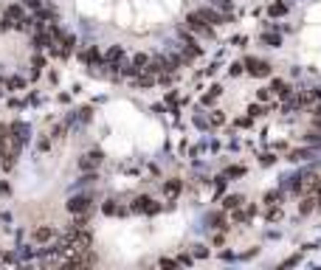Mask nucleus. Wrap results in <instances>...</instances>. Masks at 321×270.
<instances>
[{"label": "nucleus", "mask_w": 321, "mask_h": 270, "mask_svg": "<svg viewBox=\"0 0 321 270\" xmlns=\"http://www.w3.org/2000/svg\"><path fill=\"white\" fill-rule=\"evenodd\" d=\"M186 28L189 31H194V34H200V37H208V40H214V28L206 23V17H203V11H189L186 14Z\"/></svg>", "instance_id": "f257e3e1"}, {"label": "nucleus", "mask_w": 321, "mask_h": 270, "mask_svg": "<svg viewBox=\"0 0 321 270\" xmlns=\"http://www.w3.org/2000/svg\"><path fill=\"white\" fill-rule=\"evenodd\" d=\"M245 65V70L251 73V76H270V62H265V59H257V56H248V59L243 62Z\"/></svg>", "instance_id": "f03ea898"}, {"label": "nucleus", "mask_w": 321, "mask_h": 270, "mask_svg": "<svg viewBox=\"0 0 321 270\" xmlns=\"http://www.w3.org/2000/svg\"><path fill=\"white\" fill-rule=\"evenodd\" d=\"M68 211L70 214H87L90 211V197L87 194H73L68 200Z\"/></svg>", "instance_id": "7ed1b4c3"}, {"label": "nucleus", "mask_w": 321, "mask_h": 270, "mask_svg": "<svg viewBox=\"0 0 321 270\" xmlns=\"http://www.w3.org/2000/svg\"><path fill=\"white\" fill-rule=\"evenodd\" d=\"M104 161L102 149H93V152H87V155L79 158V169H85V172H90V169H96V166Z\"/></svg>", "instance_id": "20e7f679"}, {"label": "nucleus", "mask_w": 321, "mask_h": 270, "mask_svg": "<svg viewBox=\"0 0 321 270\" xmlns=\"http://www.w3.org/2000/svg\"><path fill=\"white\" fill-rule=\"evenodd\" d=\"M9 135H11L14 141H20V144H26V141L31 138V127H28L26 121H14V124L9 127Z\"/></svg>", "instance_id": "39448f33"}, {"label": "nucleus", "mask_w": 321, "mask_h": 270, "mask_svg": "<svg viewBox=\"0 0 321 270\" xmlns=\"http://www.w3.org/2000/svg\"><path fill=\"white\" fill-rule=\"evenodd\" d=\"M132 211H144V214H158L161 211V206H158L152 197H135V206H132Z\"/></svg>", "instance_id": "423d86ee"}, {"label": "nucleus", "mask_w": 321, "mask_h": 270, "mask_svg": "<svg viewBox=\"0 0 321 270\" xmlns=\"http://www.w3.org/2000/svg\"><path fill=\"white\" fill-rule=\"evenodd\" d=\"M203 11V17H206V23L208 26H223V23H228V14H223V11H217V9H200Z\"/></svg>", "instance_id": "0eeeda50"}, {"label": "nucleus", "mask_w": 321, "mask_h": 270, "mask_svg": "<svg viewBox=\"0 0 321 270\" xmlns=\"http://www.w3.org/2000/svg\"><path fill=\"white\" fill-rule=\"evenodd\" d=\"M104 59H107V68H110V70H119V68H122V59H124V48H119V45L110 48Z\"/></svg>", "instance_id": "6e6552de"}, {"label": "nucleus", "mask_w": 321, "mask_h": 270, "mask_svg": "<svg viewBox=\"0 0 321 270\" xmlns=\"http://www.w3.org/2000/svg\"><path fill=\"white\" fill-rule=\"evenodd\" d=\"M82 62H85L87 68H96V65L102 62V54H99V48H96V45H90V48L82 54Z\"/></svg>", "instance_id": "1a4fd4ad"}, {"label": "nucleus", "mask_w": 321, "mask_h": 270, "mask_svg": "<svg viewBox=\"0 0 321 270\" xmlns=\"http://www.w3.org/2000/svg\"><path fill=\"white\" fill-rule=\"evenodd\" d=\"M313 155H319V149H310V147L293 149V152H290V161H293V163H299V161H310Z\"/></svg>", "instance_id": "9d476101"}, {"label": "nucleus", "mask_w": 321, "mask_h": 270, "mask_svg": "<svg viewBox=\"0 0 321 270\" xmlns=\"http://www.w3.org/2000/svg\"><path fill=\"white\" fill-rule=\"evenodd\" d=\"M181 189H183L181 177H172V180H166V183H164V194H166V197H178Z\"/></svg>", "instance_id": "9b49d317"}, {"label": "nucleus", "mask_w": 321, "mask_h": 270, "mask_svg": "<svg viewBox=\"0 0 321 270\" xmlns=\"http://www.w3.org/2000/svg\"><path fill=\"white\" fill-rule=\"evenodd\" d=\"M270 93L279 99H290V87H287V82H282V79H276L273 85H270Z\"/></svg>", "instance_id": "f8f14e48"}, {"label": "nucleus", "mask_w": 321, "mask_h": 270, "mask_svg": "<svg viewBox=\"0 0 321 270\" xmlns=\"http://www.w3.org/2000/svg\"><path fill=\"white\" fill-rule=\"evenodd\" d=\"M51 239H54V228L40 225V228L34 231V242H40V245H43V242H51Z\"/></svg>", "instance_id": "ddd939ff"}, {"label": "nucleus", "mask_w": 321, "mask_h": 270, "mask_svg": "<svg viewBox=\"0 0 321 270\" xmlns=\"http://www.w3.org/2000/svg\"><path fill=\"white\" fill-rule=\"evenodd\" d=\"M243 206V194H228L226 200H223V209L226 211H237Z\"/></svg>", "instance_id": "4468645a"}, {"label": "nucleus", "mask_w": 321, "mask_h": 270, "mask_svg": "<svg viewBox=\"0 0 321 270\" xmlns=\"http://www.w3.org/2000/svg\"><path fill=\"white\" fill-rule=\"evenodd\" d=\"M262 43L270 45V48H279V45H282V37L273 34V31H265V34H262Z\"/></svg>", "instance_id": "2eb2a0df"}, {"label": "nucleus", "mask_w": 321, "mask_h": 270, "mask_svg": "<svg viewBox=\"0 0 321 270\" xmlns=\"http://www.w3.org/2000/svg\"><path fill=\"white\" fill-rule=\"evenodd\" d=\"M6 17L14 20V26H17L20 20H26V14H23V9H20V6H9V9H6Z\"/></svg>", "instance_id": "dca6fc26"}, {"label": "nucleus", "mask_w": 321, "mask_h": 270, "mask_svg": "<svg viewBox=\"0 0 321 270\" xmlns=\"http://www.w3.org/2000/svg\"><path fill=\"white\" fill-rule=\"evenodd\" d=\"M268 14H270V17H285V14H287V3H270Z\"/></svg>", "instance_id": "f3484780"}, {"label": "nucleus", "mask_w": 321, "mask_h": 270, "mask_svg": "<svg viewBox=\"0 0 321 270\" xmlns=\"http://www.w3.org/2000/svg\"><path fill=\"white\" fill-rule=\"evenodd\" d=\"M220 93H223V87H220V85H214V87H211V93H206V96H203V105H214V99H217L220 96Z\"/></svg>", "instance_id": "a211bd4d"}, {"label": "nucleus", "mask_w": 321, "mask_h": 270, "mask_svg": "<svg viewBox=\"0 0 321 270\" xmlns=\"http://www.w3.org/2000/svg\"><path fill=\"white\" fill-rule=\"evenodd\" d=\"M208 124H211V127H223V124H226V115L220 113V110H214L211 118H208Z\"/></svg>", "instance_id": "6ab92c4d"}, {"label": "nucleus", "mask_w": 321, "mask_h": 270, "mask_svg": "<svg viewBox=\"0 0 321 270\" xmlns=\"http://www.w3.org/2000/svg\"><path fill=\"white\" fill-rule=\"evenodd\" d=\"M243 174H245V166H231V169H226L223 177L228 180V177H243Z\"/></svg>", "instance_id": "aec40b11"}, {"label": "nucleus", "mask_w": 321, "mask_h": 270, "mask_svg": "<svg viewBox=\"0 0 321 270\" xmlns=\"http://www.w3.org/2000/svg\"><path fill=\"white\" fill-rule=\"evenodd\" d=\"M313 209H316V197H304V200H302V209H299V211H302V214H310Z\"/></svg>", "instance_id": "412c9836"}, {"label": "nucleus", "mask_w": 321, "mask_h": 270, "mask_svg": "<svg viewBox=\"0 0 321 270\" xmlns=\"http://www.w3.org/2000/svg\"><path fill=\"white\" fill-rule=\"evenodd\" d=\"M265 217H268L270 222H276V219H282V209H276V203H273V206L268 209V214H265Z\"/></svg>", "instance_id": "4be33fe9"}, {"label": "nucleus", "mask_w": 321, "mask_h": 270, "mask_svg": "<svg viewBox=\"0 0 321 270\" xmlns=\"http://www.w3.org/2000/svg\"><path fill=\"white\" fill-rule=\"evenodd\" d=\"M192 253H194L197 259H206V256H208V248H206V245H194V248H192Z\"/></svg>", "instance_id": "5701e85b"}, {"label": "nucleus", "mask_w": 321, "mask_h": 270, "mask_svg": "<svg viewBox=\"0 0 321 270\" xmlns=\"http://www.w3.org/2000/svg\"><path fill=\"white\" fill-rule=\"evenodd\" d=\"M248 115H251V118H259V115H265V110H262L259 105H251L248 107Z\"/></svg>", "instance_id": "b1692460"}, {"label": "nucleus", "mask_w": 321, "mask_h": 270, "mask_svg": "<svg viewBox=\"0 0 321 270\" xmlns=\"http://www.w3.org/2000/svg\"><path fill=\"white\" fill-rule=\"evenodd\" d=\"M243 70H245V65H243V62H234V65L228 68V73H231V76H240Z\"/></svg>", "instance_id": "393cba45"}, {"label": "nucleus", "mask_w": 321, "mask_h": 270, "mask_svg": "<svg viewBox=\"0 0 321 270\" xmlns=\"http://www.w3.org/2000/svg\"><path fill=\"white\" fill-rule=\"evenodd\" d=\"M211 3H214V6H217V9H231V6H234V0H211Z\"/></svg>", "instance_id": "a878e982"}, {"label": "nucleus", "mask_w": 321, "mask_h": 270, "mask_svg": "<svg viewBox=\"0 0 321 270\" xmlns=\"http://www.w3.org/2000/svg\"><path fill=\"white\" fill-rule=\"evenodd\" d=\"M270 96H273V93H270V87H262L259 93H257V99H259V102H268Z\"/></svg>", "instance_id": "bb28decb"}, {"label": "nucleus", "mask_w": 321, "mask_h": 270, "mask_svg": "<svg viewBox=\"0 0 321 270\" xmlns=\"http://www.w3.org/2000/svg\"><path fill=\"white\" fill-rule=\"evenodd\" d=\"M194 124H197L200 130H208V121L203 118V115H194Z\"/></svg>", "instance_id": "cd10ccee"}, {"label": "nucleus", "mask_w": 321, "mask_h": 270, "mask_svg": "<svg viewBox=\"0 0 321 270\" xmlns=\"http://www.w3.org/2000/svg\"><path fill=\"white\" fill-rule=\"evenodd\" d=\"M304 141H307V144H316V141H321V135H319V132H307Z\"/></svg>", "instance_id": "c85d7f7f"}, {"label": "nucleus", "mask_w": 321, "mask_h": 270, "mask_svg": "<svg viewBox=\"0 0 321 270\" xmlns=\"http://www.w3.org/2000/svg\"><path fill=\"white\" fill-rule=\"evenodd\" d=\"M265 200H268L270 206H273V203H279V192H268V194H265Z\"/></svg>", "instance_id": "c756f323"}, {"label": "nucleus", "mask_w": 321, "mask_h": 270, "mask_svg": "<svg viewBox=\"0 0 321 270\" xmlns=\"http://www.w3.org/2000/svg\"><path fill=\"white\" fill-rule=\"evenodd\" d=\"M152 85V76H138V87H149Z\"/></svg>", "instance_id": "7c9ffc66"}, {"label": "nucleus", "mask_w": 321, "mask_h": 270, "mask_svg": "<svg viewBox=\"0 0 321 270\" xmlns=\"http://www.w3.org/2000/svg\"><path fill=\"white\" fill-rule=\"evenodd\" d=\"M178 265H192V256L189 253H181V256H178Z\"/></svg>", "instance_id": "2f4dec72"}, {"label": "nucleus", "mask_w": 321, "mask_h": 270, "mask_svg": "<svg viewBox=\"0 0 321 270\" xmlns=\"http://www.w3.org/2000/svg\"><path fill=\"white\" fill-rule=\"evenodd\" d=\"M290 265H299V256H290V259L282 262V268H290Z\"/></svg>", "instance_id": "473e14b6"}, {"label": "nucleus", "mask_w": 321, "mask_h": 270, "mask_svg": "<svg viewBox=\"0 0 321 270\" xmlns=\"http://www.w3.org/2000/svg\"><path fill=\"white\" fill-rule=\"evenodd\" d=\"M9 138V127H6V124H0V141H6Z\"/></svg>", "instance_id": "72a5a7b5"}, {"label": "nucleus", "mask_w": 321, "mask_h": 270, "mask_svg": "<svg viewBox=\"0 0 321 270\" xmlns=\"http://www.w3.org/2000/svg\"><path fill=\"white\" fill-rule=\"evenodd\" d=\"M9 87H23V79H9Z\"/></svg>", "instance_id": "f704fd0d"}, {"label": "nucleus", "mask_w": 321, "mask_h": 270, "mask_svg": "<svg viewBox=\"0 0 321 270\" xmlns=\"http://www.w3.org/2000/svg\"><path fill=\"white\" fill-rule=\"evenodd\" d=\"M161 265H166V268H175V265H178V259H161Z\"/></svg>", "instance_id": "c9c22d12"}]
</instances>
